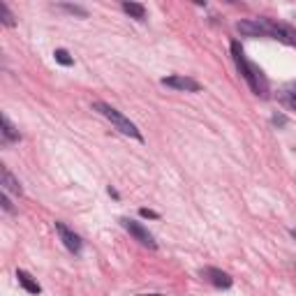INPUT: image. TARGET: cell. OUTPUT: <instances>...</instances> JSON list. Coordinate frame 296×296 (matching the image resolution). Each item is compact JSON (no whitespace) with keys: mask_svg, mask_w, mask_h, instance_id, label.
Listing matches in <instances>:
<instances>
[{"mask_svg":"<svg viewBox=\"0 0 296 296\" xmlns=\"http://www.w3.org/2000/svg\"><path fill=\"white\" fill-rule=\"evenodd\" d=\"M231 56H234V63H236V68H238V72H241V76L248 81V86L252 88V93L259 95V97H266V95H269V83H266L264 74L259 72L257 65L245 61V54H243V49L238 42H231Z\"/></svg>","mask_w":296,"mask_h":296,"instance_id":"1","label":"cell"},{"mask_svg":"<svg viewBox=\"0 0 296 296\" xmlns=\"http://www.w3.org/2000/svg\"><path fill=\"white\" fill-rule=\"evenodd\" d=\"M63 9H68L72 14H79V16H86V9L83 7H76V5H63Z\"/></svg>","mask_w":296,"mask_h":296,"instance_id":"17","label":"cell"},{"mask_svg":"<svg viewBox=\"0 0 296 296\" xmlns=\"http://www.w3.org/2000/svg\"><path fill=\"white\" fill-rule=\"evenodd\" d=\"M123 9L132 16V19L137 21H144L146 19V7L142 5V2H123Z\"/></svg>","mask_w":296,"mask_h":296,"instance_id":"11","label":"cell"},{"mask_svg":"<svg viewBox=\"0 0 296 296\" xmlns=\"http://www.w3.org/2000/svg\"><path fill=\"white\" fill-rule=\"evenodd\" d=\"M0 185H2V190H5V192L23 195V188H21L19 181H16V178H14V176L9 174V169H7V167L0 169Z\"/></svg>","mask_w":296,"mask_h":296,"instance_id":"8","label":"cell"},{"mask_svg":"<svg viewBox=\"0 0 296 296\" xmlns=\"http://www.w3.org/2000/svg\"><path fill=\"white\" fill-rule=\"evenodd\" d=\"M283 100L290 104L292 109H296V86H290L287 90H285V95H283Z\"/></svg>","mask_w":296,"mask_h":296,"instance_id":"15","label":"cell"},{"mask_svg":"<svg viewBox=\"0 0 296 296\" xmlns=\"http://www.w3.org/2000/svg\"><path fill=\"white\" fill-rule=\"evenodd\" d=\"M139 296H164V294H139Z\"/></svg>","mask_w":296,"mask_h":296,"instance_id":"19","label":"cell"},{"mask_svg":"<svg viewBox=\"0 0 296 296\" xmlns=\"http://www.w3.org/2000/svg\"><path fill=\"white\" fill-rule=\"evenodd\" d=\"M292 236H294V241H296V231H292Z\"/></svg>","mask_w":296,"mask_h":296,"instance_id":"20","label":"cell"},{"mask_svg":"<svg viewBox=\"0 0 296 296\" xmlns=\"http://www.w3.org/2000/svg\"><path fill=\"white\" fill-rule=\"evenodd\" d=\"M139 216L142 218H150V220H157V213H155V211H150V209H139Z\"/></svg>","mask_w":296,"mask_h":296,"instance_id":"18","label":"cell"},{"mask_svg":"<svg viewBox=\"0 0 296 296\" xmlns=\"http://www.w3.org/2000/svg\"><path fill=\"white\" fill-rule=\"evenodd\" d=\"M238 28V33H245V35H252V37H262V26H259V21L252 19V21H238L236 23Z\"/></svg>","mask_w":296,"mask_h":296,"instance_id":"10","label":"cell"},{"mask_svg":"<svg viewBox=\"0 0 296 296\" xmlns=\"http://www.w3.org/2000/svg\"><path fill=\"white\" fill-rule=\"evenodd\" d=\"M0 21H2L7 28H14V26H16V21H14V14L7 9V5L2 2V0H0Z\"/></svg>","mask_w":296,"mask_h":296,"instance_id":"13","label":"cell"},{"mask_svg":"<svg viewBox=\"0 0 296 296\" xmlns=\"http://www.w3.org/2000/svg\"><path fill=\"white\" fill-rule=\"evenodd\" d=\"M202 276L209 280L211 285H216V287H220V290H229L231 287V278L224 273V271H220V269H202Z\"/></svg>","mask_w":296,"mask_h":296,"instance_id":"7","label":"cell"},{"mask_svg":"<svg viewBox=\"0 0 296 296\" xmlns=\"http://www.w3.org/2000/svg\"><path fill=\"white\" fill-rule=\"evenodd\" d=\"M0 204H2V209L7 211V213H14V206H12V202L7 199V192L2 190V195H0Z\"/></svg>","mask_w":296,"mask_h":296,"instance_id":"16","label":"cell"},{"mask_svg":"<svg viewBox=\"0 0 296 296\" xmlns=\"http://www.w3.org/2000/svg\"><path fill=\"white\" fill-rule=\"evenodd\" d=\"M121 224H123V229H125V231H130V234L135 236V238L142 243V245H146V248H150V250L157 248L155 238L148 234V229L144 227V224H139V222H135V220H130V218H121Z\"/></svg>","mask_w":296,"mask_h":296,"instance_id":"4","label":"cell"},{"mask_svg":"<svg viewBox=\"0 0 296 296\" xmlns=\"http://www.w3.org/2000/svg\"><path fill=\"white\" fill-rule=\"evenodd\" d=\"M56 231L61 236V241L65 243V248H68L70 252H74V255H79L81 252V238L79 236L74 234L68 224H63V222H56Z\"/></svg>","mask_w":296,"mask_h":296,"instance_id":"6","label":"cell"},{"mask_svg":"<svg viewBox=\"0 0 296 296\" xmlns=\"http://www.w3.org/2000/svg\"><path fill=\"white\" fill-rule=\"evenodd\" d=\"M2 135H5V139L7 142H19L21 139V135H19V130L14 128L12 123H9V118H7V116H2Z\"/></svg>","mask_w":296,"mask_h":296,"instance_id":"12","label":"cell"},{"mask_svg":"<svg viewBox=\"0 0 296 296\" xmlns=\"http://www.w3.org/2000/svg\"><path fill=\"white\" fill-rule=\"evenodd\" d=\"M95 109H97V111H100L102 116H104V118H109V121L114 123L116 128L121 130L123 135H128V137H135V139H139V142H142V132H139V130H137V125L132 121H130V118H125V116L121 114V111H116L114 107H109L107 102H95L93 104Z\"/></svg>","mask_w":296,"mask_h":296,"instance_id":"2","label":"cell"},{"mask_svg":"<svg viewBox=\"0 0 296 296\" xmlns=\"http://www.w3.org/2000/svg\"><path fill=\"white\" fill-rule=\"evenodd\" d=\"M259 21V26H262V33L273 37V40H280L285 44H296V30L290 26H285V23H278V21H271V19H257Z\"/></svg>","mask_w":296,"mask_h":296,"instance_id":"3","label":"cell"},{"mask_svg":"<svg viewBox=\"0 0 296 296\" xmlns=\"http://www.w3.org/2000/svg\"><path fill=\"white\" fill-rule=\"evenodd\" d=\"M16 280H19V285L28 292V294H40V292H42L40 283H37V280H35V278L30 276L28 271H23V269L16 271Z\"/></svg>","mask_w":296,"mask_h":296,"instance_id":"9","label":"cell"},{"mask_svg":"<svg viewBox=\"0 0 296 296\" xmlns=\"http://www.w3.org/2000/svg\"><path fill=\"white\" fill-rule=\"evenodd\" d=\"M162 86L167 88H176V90H185V93H199L202 90V83L190 76H164L162 79Z\"/></svg>","mask_w":296,"mask_h":296,"instance_id":"5","label":"cell"},{"mask_svg":"<svg viewBox=\"0 0 296 296\" xmlns=\"http://www.w3.org/2000/svg\"><path fill=\"white\" fill-rule=\"evenodd\" d=\"M56 61L61 63V65H65V68H70V65H74V58L72 56L68 54V51H65V49H56Z\"/></svg>","mask_w":296,"mask_h":296,"instance_id":"14","label":"cell"}]
</instances>
